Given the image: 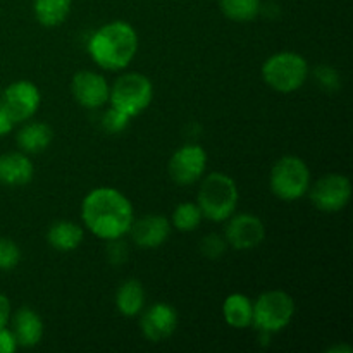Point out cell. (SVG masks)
<instances>
[{
	"label": "cell",
	"instance_id": "cell-5",
	"mask_svg": "<svg viewBox=\"0 0 353 353\" xmlns=\"http://www.w3.org/2000/svg\"><path fill=\"white\" fill-rule=\"evenodd\" d=\"M152 99H154V85L141 72L121 74L109 90L110 107L121 110L131 119L147 110Z\"/></svg>",
	"mask_w": 353,
	"mask_h": 353
},
{
	"label": "cell",
	"instance_id": "cell-20",
	"mask_svg": "<svg viewBox=\"0 0 353 353\" xmlns=\"http://www.w3.org/2000/svg\"><path fill=\"white\" fill-rule=\"evenodd\" d=\"M116 307L124 317H134L145 309V288L138 279H126L116 293Z\"/></svg>",
	"mask_w": 353,
	"mask_h": 353
},
{
	"label": "cell",
	"instance_id": "cell-22",
	"mask_svg": "<svg viewBox=\"0 0 353 353\" xmlns=\"http://www.w3.org/2000/svg\"><path fill=\"white\" fill-rule=\"evenodd\" d=\"M221 12L236 23H248L261 14V0H219Z\"/></svg>",
	"mask_w": 353,
	"mask_h": 353
},
{
	"label": "cell",
	"instance_id": "cell-24",
	"mask_svg": "<svg viewBox=\"0 0 353 353\" xmlns=\"http://www.w3.org/2000/svg\"><path fill=\"white\" fill-rule=\"evenodd\" d=\"M21 262V248L10 238H0V271H12Z\"/></svg>",
	"mask_w": 353,
	"mask_h": 353
},
{
	"label": "cell",
	"instance_id": "cell-8",
	"mask_svg": "<svg viewBox=\"0 0 353 353\" xmlns=\"http://www.w3.org/2000/svg\"><path fill=\"white\" fill-rule=\"evenodd\" d=\"M41 95L34 83L28 79L14 81L0 93V107L9 114L14 124L30 121L40 109Z\"/></svg>",
	"mask_w": 353,
	"mask_h": 353
},
{
	"label": "cell",
	"instance_id": "cell-14",
	"mask_svg": "<svg viewBox=\"0 0 353 353\" xmlns=\"http://www.w3.org/2000/svg\"><path fill=\"white\" fill-rule=\"evenodd\" d=\"M171 230L172 224L168 217L161 214H148L141 219L133 221L130 233L137 247L152 250V248L162 247L168 241Z\"/></svg>",
	"mask_w": 353,
	"mask_h": 353
},
{
	"label": "cell",
	"instance_id": "cell-1",
	"mask_svg": "<svg viewBox=\"0 0 353 353\" xmlns=\"http://www.w3.org/2000/svg\"><path fill=\"white\" fill-rule=\"evenodd\" d=\"M81 219L86 230L100 240H117L130 233L134 210L130 199L119 190L100 186L83 199Z\"/></svg>",
	"mask_w": 353,
	"mask_h": 353
},
{
	"label": "cell",
	"instance_id": "cell-7",
	"mask_svg": "<svg viewBox=\"0 0 353 353\" xmlns=\"http://www.w3.org/2000/svg\"><path fill=\"white\" fill-rule=\"evenodd\" d=\"M269 185L272 193L285 202L302 199L310 190V169L296 155H285L271 169Z\"/></svg>",
	"mask_w": 353,
	"mask_h": 353
},
{
	"label": "cell",
	"instance_id": "cell-9",
	"mask_svg": "<svg viewBox=\"0 0 353 353\" xmlns=\"http://www.w3.org/2000/svg\"><path fill=\"white\" fill-rule=\"evenodd\" d=\"M310 199L321 212H340L350 203L352 181L345 174L331 172L310 186Z\"/></svg>",
	"mask_w": 353,
	"mask_h": 353
},
{
	"label": "cell",
	"instance_id": "cell-26",
	"mask_svg": "<svg viewBox=\"0 0 353 353\" xmlns=\"http://www.w3.org/2000/svg\"><path fill=\"white\" fill-rule=\"evenodd\" d=\"M131 123V117H128L126 114H123L121 110L114 109H107V112L102 116V128L110 134H117V133H123Z\"/></svg>",
	"mask_w": 353,
	"mask_h": 353
},
{
	"label": "cell",
	"instance_id": "cell-3",
	"mask_svg": "<svg viewBox=\"0 0 353 353\" xmlns=\"http://www.w3.org/2000/svg\"><path fill=\"white\" fill-rule=\"evenodd\" d=\"M238 186L231 176L224 172H212L202 179L196 205L202 216L212 223H224L234 214L238 205Z\"/></svg>",
	"mask_w": 353,
	"mask_h": 353
},
{
	"label": "cell",
	"instance_id": "cell-21",
	"mask_svg": "<svg viewBox=\"0 0 353 353\" xmlns=\"http://www.w3.org/2000/svg\"><path fill=\"white\" fill-rule=\"evenodd\" d=\"M72 0H33V12L45 28L61 26L71 12Z\"/></svg>",
	"mask_w": 353,
	"mask_h": 353
},
{
	"label": "cell",
	"instance_id": "cell-19",
	"mask_svg": "<svg viewBox=\"0 0 353 353\" xmlns=\"http://www.w3.org/2000/svg\"><path fill=\"white\" fill-rule=\"evenodd\" d=\"M85 231L72 221H57L47 231V241L59 252H72L81 245Z\"/></svg>",
	"mask_w": 353,
	"mask_h": 353
},
{
	"label": "cell",
	"instance_id": "cell-25",
	"mask_svg": "<svg viewBox=\"0 0 353 353\" xmlns=\"http://www.w3.org/2000/svg\"><path fill=\"white\" fill-rule=\"evenodd\" d=\"M226 248H228L226 238L221 236V234L217 233L207 234V236L200 241V252H202L207 259H210V261H217V259L223 257Z\"/></svg>",
	"mask_w": 353,
	"mask_h": 353
},
{
	"label": "cell",
	"instance_id": "cell-23",
	"mask_svg": "<svg viewBox=\"0 0 353 353\" xmlns=\"http://www.w3.org/2000/svg\"><path fill=\"white\" fill-rule=\"evenodd\" d=\"M202 219V210L196 203L183 202L172 212L171 224L181 233H190V231H195L200 226Z\"/></svg>",
	"mask_w": 353,
	"mask_h": 353
},
{
	"label": "cell",
	"instance_id": "cell-12",
	"mask_svg": "<svg viewBox=\"0 0 353 353\" xmlns=\"http://www.w3.org/2000/svg\"><path fill=\"white\" fill-rule=\"evenodd\" d=\"M178 327V312L169 303H154L141 310V334L152 343H161L171 338Z\"/></svg>",
	"mask_w": 353,
	"mask_h": 353
},
{
	"label": "cell",
	"instance_id": "cell-13",
	"mask_svg": "<svg viewBox=\"0 0 353 353\" xmlns=\"http://www.w3.org/2000/svg\"><path fill=\"white\" fill-rule=\"evenodd\" d=\"M109 83L102 74L79 71L71 79L72 99L85 109H100L109 102Z\"/></svg>",
	"mask_w": 353,
	"mask_h": 353
},
{
	"label": "cell",
	"instance_id": "cell-28",
	"mask_svg": "<svg viewBox=\"0 0 353 353\" xmlns=\"http://www.w3.org/2000/svg\"><path fill=\"white\" fill-rule=\"evenodd\" d=\"M107 257H109V261L116 265H121L123 262H126L128 247L123 241V238L109 240V245H107Z\"/></svg>",
	"mask_w": 353,
	"mask_h": 353
},
{
	"label": "cell",
	"instance_id": "cell-27",
	"mask_svg": "<svg viewBox=\"0 0 353 353\" xmlns=\"http://www.w3.org/2000/svg\"><path fill=\"white\" fill-rule=\"evenodd\" d=\"M316 76V81L319 83V86L327 92H336L338 86H340V74L336 72V69L330 68V65H319L314 71Z\"/></svg>",
	"mask_w": 353,
	"mask_h": 353
},
{
	"label": "cell",
	"instance_id": "cell-16",
	"mask_svg": "<svg viewBox=\"0 0 353 353\" xmlns=\"http://www.w3.org/2000/svg\"><path fill=\"white\" fill-rule=\"evenodd\" d=\"M10 331L16 336L19 347L33 348L43 338V321L30 307H21L14 316H10Z\"/></svg>",
	"mask_w": 353,
	"mask_h": 353
},
{
	"label": "cell",
	"instance_id": "cell-15",
	"mask_svg": "<svg viewBox=\"0 0 353 353\" xmlns=\"http://www.w3.org/2000/svg\"><path fill=\"white\" fill-rule=\"evenodd\" d=\"M34 165L24 152H7L0 155V185L17 188L33 179Z\"/></svg>",
	"mask_w": 353,
	"mask_h": 353
},
{
	"label": "cell",
	"instance_id": "cell-4",
	"mask_svg": "<svg viewBox=\"0 0 353 353\" xmlns=\"http://www.w3.org/2000/svg\"><path fill=\"white\" fill-rule=\"evenodd\" d=\"M309 62L296 52H278L262 64L265 85L278 93H293L309 78Z\"/></svg>",
	"mask_w": 353,
	"mask_h": 353
},
{
	"label": "cell",
	"instance_id": "cell-6",
	"mask_svg": "<svg viewBox=\"0 0 353 353\" xmlns=\"http://www.w3.org/2000/svg\"><path fill=\"white\" fill-rule=\"evenodd\" d=\"M295 310V300L290 293L283 290H269L254 302L252 326L257 327L261 333H279L292 324Z\"/></svg>",
	"mask_w": 353,
	"mask_h": 353
},
{
	"label": "cell",
	"instance_id": "cell-17",
	"mask_svg": "<svg viewBox=\"0 0 353 353\" xmlns=\"http://www.w3.org/2000/svg\"><path fill=\"white\" fill-rule=\"evenodd\" d=\"M223 317L233 330H247L254 321V302L243 293H231L223 303Z\"/></svg>",
	"mask_w": 353,
	"mask_h": 353
},
{
	"label": "cell",
	"instance_id": "cell-18",
	"mask_svg": "<svg viewBox=\"0 0 353 353\" xmlns=\"http://www.w3.org/2000/svg\"><path fill=\"white\" fill-rule=\"evenodd\" d=\"M52 138H54V131L48 124L28 123V121L16 134L17 147L26 155L40 154V152L47 150L48 145L52 143Z\"/></svg>",
	"mask_w": 353,
	"mask_h": 353
},
{
	"label": "cell",
	"instance_id": "cell-31",
	"mask_svg": "<svg viewBox=\"0 0 353 353\" xmlns=\"http://www.w3.org/2000/svg\"><path fill=\"white\" fill-rule=\"evenodd\" d=\"M14 126H16V124H14V121L10 119L9 114H7L6 110L0 107V137H6V134H9L10 131H12Z\"/></svg>",
	"mask_w": 353,
	"mask_h": 353
},
{
	"label": "cell",
	"instance_id": "cell-29",
	"mask_svg": "<svg viewBox=\"0 0 353 353\" xmlns=\"http://www.w3.org/2000/svg\"><path fill=\"white\" fill-rule=\"evenodd\" d=\"M19 348L16 336L9 327H0V353H14Z\"/></svg>",
	"mask_w": 353,
	"mask_h": 353
},
{
	"label": "cell",
	"instance_id": "cell-33",
	"mask_svg": "<svg viewBox=\"0 0 353 353\" xmlns=\"http://www.w3.org/2000/svg\"><path fill=\"white\" fill-rule=\"evenodd\" d=\"M0 93H2V90H0Z\"/></svg>",
	"mask_w": 353,
	"mask_h": 353
},
{
	"label": "cell",
	"instance_id": "cell-30",
	"mask_svg": "<svg viewBox=\"0 0 353 353\" xmlns=\"http://www.w3.org/2000/svg\"><path fill=\"white\" fill-rule=\"evenodd\" d=\"M10 316H12V307H10L9 299L0 293V327H6L9 324Z\"/></svg>",
	"mask_w": 353,
	"mask_h": 353
},
{
	"label": "cell",
	"instance_id": "cell-32",
	"mask_svg": "<svg viewBox=\"0 0 353 353\" xmlns=\"http://www.w3.org/2000/svg\"><path fill=\"white\" fill-rule=\"evenodd\" d=\"M338 352L352 353V348L347 347V345H341V347H333V348H330V353H338Z\"/></svg>",
	"mask_w": 353,
	"mask_h": 353
},
{
	"label": "cell",
	"instance_id": "cell-11",
	"mask_svg": "<svg viewBox=\"0 0 353 353\" xmlns=\"http://www.w3.org/2000/svg\"><path fill=\"white\" fill-rule=\"evenodd\" d=\"M224 238L228 241V247L234 250H252L257 248L265 238V226L257 216L254 214H236L228 219Z\"/></svg>",
	"mask_w": 353,
	"mask_h": 353
},
{
	"label": "cell",
	"instance_id": "cell-2",
	"mask_svg": "<svg viewBox=\"0 0 353 353\" xmlns=\"http://www.w3.org/2000/svg\"><path fill=\"white\" fill-rule=\"evenodd\" d=\"M90 57L107 71L128 68L138 52V33L126 21H112L90 37Z\"/></svg>",
	"mask_w": 353,
	"mask_h": 353
},
{
	"label": "cell",
	"instance_id": "cell-10",
	"mask_svg": "<svg viewBox=\"0 0 353 353\" xmlns=\"http://www.w3.org/2000/svg\"><path fill=\"white\" fill-rule=\"evenodd\" d=\"M168 169L176 185H193L202 179L207 169L205 150L200 145H183L172 154Z\"/></svg>",
	"mask_w": 353,
	"mask_h": 353
}]
</instances>
